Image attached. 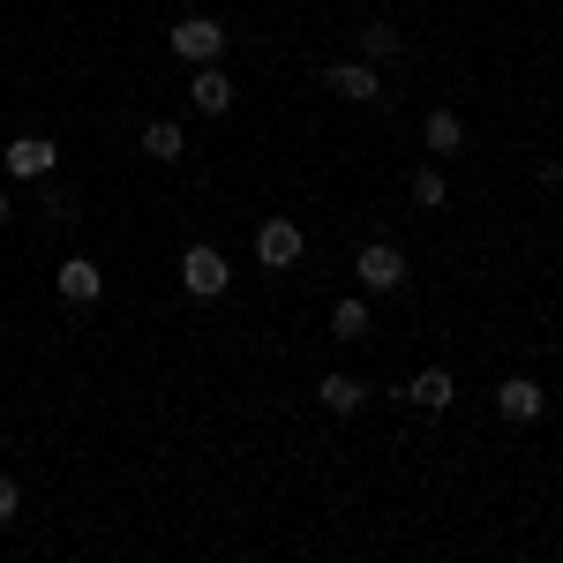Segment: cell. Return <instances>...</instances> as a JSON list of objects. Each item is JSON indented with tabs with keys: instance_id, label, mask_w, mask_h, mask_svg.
<instances>
[{
	"instance_id": "4",
	"label": "cell",
	"mask_w": 563,
	"mask_h": 563,
	"mask_svg": "<svg viewBox=\"0 0 563 563\" xmlns=\"http://www.w3.org/2000/svg\"><path fill=\"white\" fill-rule=\"evenodd\" d=\"M353 271H361V286H376V294H390V286H406V256H398L390 241H368Z\"/></svg>"
},
{
	"instance_id": "2",
	"label": "cell",
	"mask_w": 563,
	"mask_h": 563,
	"mask_svg": "<svg viewBox=\"0 0 563 563\" xmlns=\"http://www.w3.org/2000/svg\"><path fill=\"white\" fill-rule=\"evenodd\" d=\"M174 53L188 60V68L218 60V53H225V23H211V15H188V23H174Z\"/></svg>"
},
{
	"instance_id": "14",
	"label": "cell",
	"mask_w": 563,
	"mask_h": 563,
	"mask_svg": "<svg viewBox=\"0 0 563 563\" xmlns=\"http://www.w3.org/2000/svg\"><path fill=\"white\" fill-rule=\"evenodd\" d=\"M331 331H339V339H368V331H376L368 301H339V308H331Z\"/></svg>"
},
{
	"instance_id": "1",
	"label": "cell",
	"mask_w": 563,
	"mask_h": 563,
	"mask_svg": "<svg viewBox=\"0 0 563 563\" xmlns=\"http://www.w3.org/2000/svg\"><path fill=\"white\" fill-rule=\"evenodd\" d=\"M225 278H233V263L218 256L211 241H196V249H180V286H188L196 301H218V294H225Z\"/></svg>"
},
{
	"instance_id": "7",
	"label": "cell",
	"mask_w": 563,
	"mask_h": 563,
	"mask_svg": "<svg viewBox=\"0 0 563 563\" xmlns=\"http://www.w3.org/2000/svg\"><path fill=\"white\" fill-rule=\"evenodd\" d=\"M98 294H106V278H98V263H90V256L60 263V301H68V308H90Z\"/></svg>"
},
{
	"instance_id": "18",
	"label": "cell",
	"mask_w": 563,
	"mask_h": 563,
	"mask_svg": "<svg viewBox=\"0 0 563 563\" xmlns=\"http://www.w3.org/2000/svg\"><path fill=\"white\" fill-rule=\"evenodd\" d=\"M0 225H8V196H0Z\"/></svg>"
},
{
	"instance_id": "16",
	"label": "cell",
	"mask_w": 563,
	"mask_h": 563,
	"mask_svg": "<svg viewBox=\"0 0 563 563\" xmlns=\"http://www.w3.org/2000/svg\"><path fill=\"white\" fill-rule=\"evenodd\" d=\"M413 203H421V211H443V174L421 166V174H413Z\"/></svg>"
},
{
	"instance_id": "15",
	"label": "cell",
	"mask_w": 563,
	"mask_h": 563,
	"mask_svg": "<svg viewBox=\"0 0 563 563\" xmlns=\"http://www.w3.org/2000/svg\"><path fill=\"white\" fill-rule=\"evenodd\" d=\"M398 53V23H361V60H390Z\"/></svg>"
},
{
	"instance_id": "10",
	"label": "cell",
	"mask_w": 563,
	"mask_h": 563,
	"mask_svg": "<svg viewBox=\"0 0 563 563\" xmlns=\"http://www.w3.org/2000/svg\"><path fill=\"white\" fill-rule=\"evenodd\" d=\"M180 151H188L180 121H151V129H143V158H158V166H180Z\"/></svg>"
},
{
	"instance_id": "6",
	"label": "cell",
	"mask_w": 563,
	"mask_h": 563,
	"mask_svg": "<svg viewBox=\"0 0 563 563\" xmlns=\"http://www.w3.org/2000/svg\"><path fill=\"white\" fill-rule=\"evenodd\" d=\"M323 84L339 90V98H353V106H368V98H376V68H368V60H331V68H323Z\"/></svg>"
},
{
	"instance_id": "13",
	"label": "cell",
	"mask_w": 563,
	"mask_h": 563,
	"mask_svg": "<svg viewBox=\"0 0 563 563\" xmlns=\"http://www.w3.org/2000/svg\"><path fill=\"white\" fill-rule=\"evenodd\" d=\"M451 376H443V368H421V376H413V384H406V398H413V406H451Z\"/></svg>"
},
{
	"instance_id": "3",
	"label": "cell",
	"mask_w": 563,
	"mask_h": 563,
	"mask_svg": "<svg viewBox=\"0 0 563 563\" xmlns=\"http://www.w3.org/2000/svg\"><path fill=\"white\" fill-rule=\"evenodd\" d=\"M256 263H263V271H294V263H301V225H294V218H263Z\"/></svg>"
},
{
	"instance_id": "17",
	"label": "cell",
	"mask_w": 563,
	"mask_h": 563,
	"mask_svg": "<svg viewBox=\"0 0 563 563\" xmlns=\"http://www.w3.org/2000/svg\"><path fill=\"white\" fill-rule=\"evenodd\" d=\"M15 511H23V488H15V481H8V474H0V526H8V519H15Z\"/></svg>"
},
{
	"instance_id": "5",
	"label": "cell",
	"mask_w": 563,
	"mask_h": 563,
	"mask_svg": "<svg viewBox=\"0 0 563 563\" xmlns=\"http://www.w3.org/2000/svg\"><path fill=\"white\" fill-rule=\"evenodd\" d=\"M496 406H504V421H541L549 413V390L533 384V376H511V384H496Z\"/></svg>"
},
{
	"instance_id": "9",
	"label": "cell",
	"mask_w": 563,
	"mask_h": 563,
	"mask_svg": "<svg viewBox=\"0 0 563 563\" xmlns=\"http://www.w3.org/2000/svg\"><path fill=\"white\" fill-rule=\"evenodd\" d=\"M188 98H196L203 113H225V106H233V76H225L218 60H203V68H196V84H188Z\"/></svg>"
},
{
	"instance_id": "8",
	"label": "cell",
	"mask_w": 563,
	"mask_h": 563,
	"mask_svg": "<svg viewBox=\"0 0 563 563\" xmlns=\"http://www.w3.org/2000/svg\"><path fill=\"white\" fill-rule=\"evenodd\" d=\"M53 158H60V151H53L45 135H23V143H8V174H15V180H38V174H53Z\"/></svg>"
},
{
	"instance_id": "12",
	"label": "cell",
	"mask_w": 563,
	"mask_h": 563,
	"mask_svg": "<svg viewBox=\"0 0 563 563\" xmlns=\"http://www.w3.org/2000/svg\"><path fill=\"white\" fill-rule=\"evenodd\" d=\"M429 151H443V158H451V151H466V121H459V113H429Z\"/></svg>"
},
{
	"instance_id": "11",
	"label": "cell",
	"mask_w": 563,
	"mask_h": 563,
	"mask_svg": "<svg viewBox=\"0 0 563 563\" xmlns=\"http://www.w3.org/2000/svg\"><path fill=\"white\" fill-rule=\"evenodd\" d=\"M316 398H323L331 413H361V398H368V384H361V376H323V384H316Z\"/></svg>"
}]
</instances>
